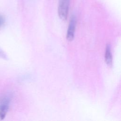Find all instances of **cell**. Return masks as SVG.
<instances>
[{
  "mask_svg": "<svg viewBox=\"0 0 121 121\" xmlns=\"http://www.w3.org/2000/svg\"><path fill=\"white\" fill-rule=\"evenodd\" d=\"M12 98V94L7 93L0 98V121L3 120L9 110Z\"/></svg>",
  "mask_w": 121,
  "mask_h": 121,
  "instance_id": "6da1fadb",
  "label": "cell"
},
{
  "mask_svg": "<svg viewBox=\"0 0 121 121\" xmlns=\"http://www.w3.org/2000/svg\"><path fill=\"white\" fill-rule=\"evenodd\" d=\"M70 0H59L58 6V15L60 18L66 20L69 12Z\"/></svg>",
  "mask_w": 121,
  "mask_h": 121,
  "instance_id": "7a4b0ae2",
  "label": "cell"
},
{
  "mask_svg": "<svg viewBox=\"0 0 121 121\" xmlns=\"http://www.w3.org/2000/svg\"><path fill=\"white\" fill-rule=\"evenodd\" d=\"M76 26V18L74 16H72L69 21V27L68 28L66 38L67 40L71 41L74 36V33Z\"/></svg>",
  "mask_w": 121,
  "mask_h": 121,
  "instance_id": "3957f363",
  "label": "cell"
},
{
  "mask_svg": "<svg viewBox=\"0 0 121 121\" xmlns=\"http://www.w3.org/2000/svg\"><path fill=\"white\" fill-rule=\"evenodd\" d=\"M104 58H105V61L106 63V64L109 66L112 65V55L111 53L110 46H109V45H107L106 46Z\"/></svg>",
  "mask_w": 121,
  "mask_h": 121,
  "instance_id": "277c9868",
  "label": "cell"
},
{
  "mask_svg": "<svg viewBox=\"0 0 121 121\" xmlns=\"http://www.w3.org/2000/svg\"><path fill=\"white\" fill-rule=\"evenodd\" d=\"M0 58L2 59L3 60H8V56L6 53L0 48Z\"/></svg>",
  "mask_w": 121,
  "mask_h": 121,
  "instance_id": "5b68a950",
  "label": "cell"
},
{
  "mask_svg": "<svg viewBox=\"0 0 121 121\" xmlns=\"http://www.w3.org/2000/svg\"><path fill=\"white\" fill-rule=\"evenodd\" d=\"M4 23V18L0 15V27H1L3 24Z\"/></svg>",
  "mask_w": 121,
  "mask_h": 121,
  "instance_id": "8992f818",
  "label": "cell"
}]
</instances>
